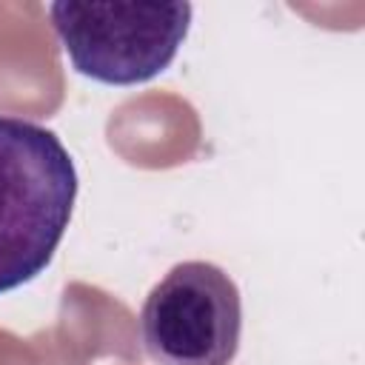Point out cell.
I'll use <instances>...</instances> for the list:
<instances>
[{"label":"cell","instance_id":"3","mask_svg":"<svg viewBox=\"0 0 365 365\" xmlns=\"http://www.w3.org/2000/svg\"><path fill=\"white\" fill-rule=\"evenodd\" d=\"M140 331L160 365H228L242 331L240 288L214 262H177L148 291Z\"/></svg>","mask_w":365,"mask_h":365},{"label":"cell","instance_id":"1","mask_svg":"<svg viewBox=\"0 0 365 365\" xmlns=\"http://www.w3.org/2000/svg\"><path fill=\"white\" fill-rule=\"evenodd\" d=\"M74 200L77 168L63 140L40 123L0 114V294L48 268Z\"/></svg>","mask_w":365,"mask_h":365},{"label":"cell","instance_id":"2","mask_svg":"<svg viewBox=\"0 0 365 365\" xmlns=\"http://www.w3.org/2000/svg\"><path fill=\"white\" fill-rule=\"evenodd\" d=\"M191 3H51V29L71 66L108 86L157 77L177 57Z\"/></svg>","mask_w":365,"mask_h":365}]
</instances>
